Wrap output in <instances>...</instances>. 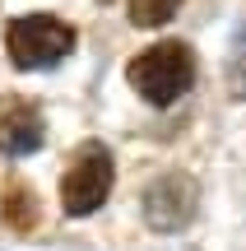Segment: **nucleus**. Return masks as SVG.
<instances>
[{"instance_id":"obj_1","label":"nucleus","mask_w":246,"mask_h":251,"mask_svg":"<svg viewBox=\"0 0 246 251\" xmlns=\"http://www.w3.org/2000/svg\"><path fill=\"white\" fill-rule=\"evenodd\" d=\"M126 79L149 107H172L195 84V51L186 42H154L149 51H139L130 61Z\"/></svg>"},{"instance_id":"obj_2","label":"nucleus","mask_w":246,"mask_h":251,"mask_svg":"<svg viewBox=\"0 0 246 251\" xmlns=\"http://www.w3.org/2000/svg\"><path fill=\"white\" fill-rule=\"evenodd\" d=\"M112 181H116V163H112V153L102 149L98 140L79 144L70 158V168H65L61 177V205L70 219H89L93 209H102V200L112 196Z\"/></svg>"},{"instance_id":"obj_3","label":"nucleus","mask_w":246,"mask_h":251,"mask_svg":"<svg viewBox=\"0 0 246 251\" xmlns=\"http://www.w3.org/2000/svg\"><path fill=\"white\" fill-rule=\"evenodd\" d=\"M5 51L19 70H51L56 61H65L74 51V28L51 14H23L9 24Z\"/></svg>"},{"instance_id":"obj_4","label":"nucleus","mask_w":246,"mask_h":251,"mask_svg":"<svg viewBox=\"0 0 246 251\" xmlns=\"http://www.w3.org/2000/svg\"><path fill=\"white\" fill-rule=\"evenodd\" d=\"M200 209V186L186 172H163L144 191V224L154 233H181Z\"/></svg>"},{"instance_id":"obj_5","label":"nucleus","mask_w":246,"mask_h":251,"mask_svg":"<svg viewBox=\"0 0 246 251\" xmlns=\"http://www.w3.org/2000/svg\"><path fill=\"white\" fill-rule=\"evenodd\" d=\"M42 135H46V121L28 98H19V93L0 98V153H9V158L37 153L42 149Z\"/></svg>"},{"instance_id":"obj_6","label":"nucleus","mask_w":246,"mask_h":251,"mask_svg":"<svg viewBox=\"0 0 246 251\" xmlns=\"http://www.w3.org/2000/svg\"><path fill=\"white\" fill-rule=\"evenodd\" d=\"M5 224L14 233H33L37 228V196L23 181H9V191H5Z\"/></svg>"},{"instance_id":"obj_7","label":"nucleus","mask_w":246,"mask_h":251,"mask_svg":"<svg viewBox=\"0 0 246 251\" xmlns=\"http://www.w3.org/2000/svg\"><path fill=\"white\" fill-rule=\"evenodd\" d=\"M177 9H181V0H130V19H135V28H163Z\"/></svg>"},{"instance_id":"obj_8","label":"nucleus","mask_w":246,"mask_h":251,"mask_svg":"<svg viewBox=\"0 0 246 251\" xmlns=\"http://www.w3.org/2000/svg\"><path fill=\"white\" fill-rule=\"evenodd\" d=\"M228 89H232V98H246V51L232 56V65H228Z\"/></svg>"}]
</instances>
